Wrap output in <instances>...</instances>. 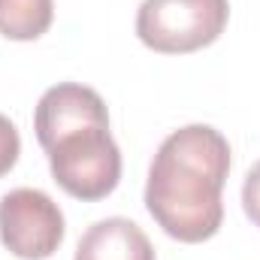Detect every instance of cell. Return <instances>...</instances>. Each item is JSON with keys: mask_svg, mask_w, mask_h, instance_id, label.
Returning <instances> with one entry per match:
<instances>
[{"mask_svg": "<svg viewBox=\"0 0 260 260\" xmlns=\"http://www.w3.org/2000/svg\"><path fill=\"white\" fill-rule=\"evenodd\" d=\"M230 173V145L209 124L173 130L148 170L145 209L179 242H206L224 221L221 191Z\"/></svg>", "mask_w": 260, "mask_h": 260, "instance_id": "obj_1", "label": "cell"}, {"mask_svg": "<svg viewBox=\"0 0 260 260\" xmlns=\"http://www.w3.org/2000/svg\"><path fill=\"white\" fill-rule=\"evenodd\" d=\"M43 151L49 154L52 179L76 200L94 203L118 188L121 151L109 133V124H88L70 130Z\"/></svg>", "mask_w": 260, "mask_h": 260, "instance_id": "obj_2", "label": "cell"}, {"mask_svg": "<svg viewBox=\"0 0 260 260\" xmlns=\"http://www.w3.org/2000/svg\"><path fill=\"white\" fill-rule=\"evenodd\" d=\"M230 18L227 0H142L136 37L160 55H188L212 46Z\"/></svg>", "mask_w": 260, "mask_h": 260, "instance_id": "obj_3", "label": "cell"}, {"mask_svg": "<svg viewBox=\"0 0 260 260\" xmlns=\"http://www.w3.org/2000/svg\"><path fill=\"white\" fill-rule=\"evenodd\" d=\"M0 242L21 260L52 257L64 242V215L46 191L15 188L0 200Z\"/></svg>", "mask_w": 260, "mask_h": 260, "instance_id": "obj_4", "label": "cell"}, {"mask_svg": "<svg viewBox=\"0 0 260 260\" xmlns=\"http://www.w3.org/2000/svg\"><path fill=\"white\" fill-rule=\"evenodd\" d=\"M88 124H109V112L103 97L94 88H85L76 82H61L49 88L40 97L34 112V130L43 148L52 145L58 136Z\"/></svg>", "mask_w": 260, "mask_h": 260, "instance_id": "obj_5", "label": "cell"}, {"mask_svg": "<svg viewBox=\"0 0 260 260\" xmlns=\"http://www.w3.org/2000/svg\"><path fill=\"white\" fill-rule=\"evenodd\" d=\"M73 260H154V248L130 218H103L82 233Z\"/></svg>", "mask_w": 260, "mask_h": 260, "instance_id": "obj_6", "label": "cell"}, {"mask_svg": "<svg viewBox=\"0 0 260 260\" xmlns=\"http://www.w3.org/2000/svg\"><path fill=\"white\" fill-rule=\"evenodd\" d=\"M55 18V0H0V34L6 40H40Z\"/></svg>", "mask_w": 260, "mask_h": 260, "instance_id": "obj_7", "label": "cell"}, {"mask_svg": "<svg viewBox=\"0 0 260 260\" xmlns=\"http://www.w3.org/2000/svg\"><path fill=\"white\" fill-rule=\"evenodd\" d=\"M18 154H21L18 130H15V124H12L6 115H0V176H6V173L15 167Z\"/></svg>", "mask_w": 260, "mask_h": 260, "instance_id": "obj_8", "label": "cell"}, {"mask_svg": "<svg viewBox=\"0 0 260 260\" xmlns=\"http://www.w3.org/2000/svg\"><path fill=\"white\" fill-rule=\"evenodd\" d=\"M242 209L251 218V224L260 227V160L248 170L245 185H242Z\"/></svg>", "mask_w": 260, "mask_h": 260, "instance_id": "obj_9", "label": "cell"}]
</instances>
